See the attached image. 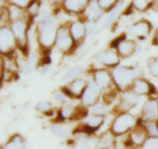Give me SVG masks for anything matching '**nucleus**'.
<instances>
[{
	"mask_svg": "<svg viewBox=\"0 0 158 149\" xmlns=\"http://www.w3.org/2000/svg\"><path fill=\"white\" fill-rule=\"evenodd\" d=\"M119 50L122 55L128 56L134 52V44L132 41H127V42H121L119 45Z\"/></svg>",
	"mask_w": 158,
	"mask_h": 149,
	"instance_id": "nucleus-7",
	"label": "nucleus"
},
{
	"mask_svg": "<svg viewBox=\"0 0 158 149\" xmlns=\"http://www.w3.org/2000/svg\"><path fill=\"white\" fill-rule=\"evenodd\" d=\"M98 3L102 7H106L107 6H111L114 3V1H100Z\"/></svg>",
	"mask_w": 158,
	"mask_h": 149,
	"instance_id": "nucleus-23",
	"label": "nucleus"
},
{
	"mask_svg": "<svg viewBox=\"0 0 158 149\" xmlns=\"http://www.w3.org/2000/svg\"><path fill=\"white\" fill-rule=\"evenodd\" d=\"M54 28L53 25L50 21L46 22L44 23V26L43 28V34L41 36V40L45 46H50L49 44L52 43L54 38Z\"/></svg>",
	"mask_w": 158,
	"mask_h": 149,
	"instance_id": "nucleus-2",
	"label": "nucleus"
},
{
	"mask_svg": "<svg viewBox=\"0 0 158 149\" xmlns=\"http://www.w3.org/2000/svg\"><path fill=\"white\" fill-rule=\"evenodd\" d=\"M142 149H158V137L147 139L142 146Z\"/></svg>",
	"mask_w": 158,
	"mask_h": 149,
	"instance_id": "nucleus-13",
	"label": "nucleus"
},
{
	"mask_svg": "<svg viewBox=\"0 0 158 149\" xmlns=\"http://www.w3.org/2000/svg\"><path fill=\"white\" fill-rule=\"evenodd\" d=\"M53 131L56 134L59 136H65L66 135V131L60 126H54Z\"/></svg>",
	"mask_w": 158,
	"mask_h": 149,
	"instance_id": "nucleus-19",
	"label": "nucleus"
},
{
	"mask_svg": "<svg viewBox=\"0 0 158 149\" xmlns=\"http://www.w3.org/2000/svg\"><path fill=\"white\" fill-rule=\"evenodd\" d=\"M100 58L103 63H105V64H115L118 62L117 56L113 53H105L100 56Z\"/></svg>",
	"mask_w": 158,
	"mask_h": 149,
	"instance_id": "nucleus-11",
	"label": "nucleus"
},
{
	"mask_svg": "<svg viewBox=\"0 0 158 149\" xmlns=\"http://www.w3.org/2000/svg\"><path fill=\"white\" fill-rule=\"evenodd\" d=\"M73 149H90V148H89V147L86 144L80 143V144H77V145L74 147Z\"/></svg>",
	"mask_w": 158,
	"mask_h": 149,
	"instance_id": "nucleus-22",
	"label": "nucleus"
},
{
	"mask_svg": "<svg viewBox=\"0 0 158 149\" xmlns=\"http://www.w3.org/2000/svg\"><path fill=\"white\" fill-rule=\"evenodd\" d=\"M150 68L152 74L158 77V58L152 60V61L150 63Z\"/></svg>",
	"mask_w": 158,
	"mask_h": 149,
	"instance_id": "nucleus-16",
	"label": "nucleus"
},
{
	"mask_svg": "<svg viewBox=\"0 0 158 149\" xmlns=\"http://www.w3.org/2000/svg\"><path fill=\"white\" fill-rule=\"evenodd\" d=\"M99 94H100V91H99L98 88L94 84L90 83L89 86L86 89V93L84 94L83 100L86 104L94 103L95 101H97L96 100L100 95Z\"/></svg>",
	"mask_w": 158,
	"mask_h": 149,
	"instance_id": "nucleus-5",
	"label": "nucleus"
},
{
	"mask_svg": "<svg viewBox=\"0 0 158 149\" xmlns=\"http://www.w3.org/2000/svg\"><path fill=\"white\" fill-rule=\"evenodd\" d=\"M12 29L18 40H23L24 39V24L23 22H15L12 26Z\"/></svg>",
	"mask_w": 158,
	"mask_h": 149,
	"instance_id": "nucleus-8",
	"label": "nucleus"
},
{
	"mask_svg": "<svg viewBox=\"0 0 158 149\" xmlns=\"http://www.w3.org/2000/svg\"><path fill=\"white\" fill-rule=\"evenodd\" d=\"M85 86V82L83 80H76L72 83V91L73 94H80V91L83 89Z\"/></svg>",
	"mask_w": 158,
	"mask_h": 149,
	"instance_id": "nucleus-14",
	"label": "nucleus"
},
{
	"mask_svg": "<svg viewBox=\"0 0 158 149\" xmlns=\"http://www.w3.org/2000/svg\"><path fill=\"white\" fill-rule=\"evenodd\" d=\"M135 5L137 7V9H142L141 7H143V9H145V7H147V6H148V2H147L146 1H136Z\"/></svg>",
	"mask_w": 158,
	"mask_h": 149,
	"instance_id": "nucleus-20",
	"label": "nucleus"
},
{
	"mask_svg": "<svg viewBox=\"0 0 158 149\" xmlns=\"http://www.w3.org/2000/svg\"><path fill=\"white\" fill-rule=\"evenodd\" d=\"M144 115L148 120H154L158 115V102L157 100L148 101L144 106Z\"/></svg>",
	"mask_w": 158,
	"mask_h": 149,
	"instance_id": "nucleus-4",
	"label": "nucleus"
},
{
	"mask_svg": "<svg viewBox=\"0 0 158 149\" xmlns=\"http://www.w3.org/2000/svg\"><path fill=\"white\" fill-rule=\"evenodd\" d=\"M49 105L48 104L42 103V104H40L37 108H38L40 110H41V111H46V110L49 109Z\"/></svg>",
	"mask_w": 158,
	"mask_h": 149,
	"instance_id": "nucleus-24",
	"label": "nucleus"
},
{
	"mask_svg": "<svg viewBox=\"0 0 158 149\" xmlns=\"http://www.w3.org/2000/svg\"><path fill=\"white\" fill-rule=\"evenodd\" d=\"M56 99L59 100V101H61V100L63 99V96L61 95V94H57Z\"/></svg>",
	"mask_w": 158,
	"mask_h": 149,
	"instance_id": "nucleus-25",
	"label": "nucleus"
},
{
	"mask_svg": "<svg viewBox=\"0 0 158 149\" xmlns=\"http://www.w3.org/2000/svg\"><path fill=\"white\" fill-rule=\"evenodd\" d=\"M119 9H120L117 7L116 9H114V10H113V12H111L109 18L107 19V21L106 22V26H108V25L110 24L111 22H112L113 20L114 19H115L116 15H117V14L119 12Z\"/></svg>",
	"mask_w": 158,
	"mask_h": 149,
	"instance_id": "nucleus-18",
	"label": "nucleus"
},
{
	"mask_svg": "<svg viewBox=\"0 0 158 149\" xmlns=\"http://www.w3.org/2000/svg\"><path fill=\"white\" fill-rule=\"evenodd\" d=\"M57 46L63 49H66L71 46V40L68 36L67 31L66 29H60L58 32L56 40Z\"/></svg>",
	"mask_w": 158,
	"mask_h": 149,
	"instance_id": "nucleus-3",
	"label": "nucleus"
},
{
	"mask_svg": "<svg viewBox=\"0 0 158 149\" xmlns=\"http://www.w3.org/2000/svg\"><path fill=\"white\" fill-rule=\"evenodd\" d=\"M96 80L100 86H106L110 83V77L105 71H98L96 74Z\"/></svg>",
	"mask_w": 158,
	"mask_h": 149,
	"instance_id": "nucleus-9",
	"label": "nucleus"
},
{
	"mask_svg": "<svg viewBox=\"0 0 158 149\" xmlns=\"http://www.w3.org/2000/svg\"><path fill=\"white\" fill-rule=\"evenodd\" d=\"M147 130L145 129H136L131 133V141L135 145H142L146 139Z\"/></svg>",
	"mask_w": 158,
	"mask_h": 149,
	"instance_id": "nucleus-6",
	"label": "nucleus"
},
{
	"mask_svg": "<svg viewBox=\"0 0 158 149\" xmlns=\"http://www.w3.org/2000/svg\"><path fill=\"white\" fill-rule=\"evenodd\" d=\"M3 149H23V142L20 137L14 138L13 140L6 145Z\"/></svg>",
	"mask_w": 158,
	"mask_h": 149,
	"instance_id": "nucleus-12",
	"label": "nucleus"
},
{
	"mask_svg": "<svg viewBox=\"0 0 158 149\" xmlns=\"http://www.w3.org/2000/svg\"><path fill=\"white\" fill-rule=\"evenodd\" d=\"M86 114H87V110L85 109V108H79V109L77 110L75 113H73V117L76 118V120H77V119L84 117Z\"/></svg>",
	"mask_w": 158,
	"mask_h": 149,
	"instance_id": "nucleus-15",
	"label": "nucleus"
},
{
	"mask_svg": "<svg viewBox=\"0 0 158 149\" xmlns=\"http://www.w3.org/2000/svg\"><path fill=\"white\" fill-rule=\"evenodd\" d=\"M134 124V119L132 116L124 114L122 115L116 121L115 124L114 125V132L117 134H121V133L125 132L128 128L133 126Z\"/></svg>",
	"mask_w": 158,
	"mask_h": 149,
	"instance_id": "nucleus-1",
	"label": "nucleus"
},
{
	"mask_svg": "<svg viewBox=\"0 0 158 149\" xmlns=\"http://www.w3.org/2000/svg\"><path fill=\"white\" fill-rule=\"evenodd\" d=\"M84 30L85 29L83 25L79 23H74L72 26V28H71L73 36L75 38V40H78V39L81 38L83 34H84Z\"/></svg>",
	"mask_w": 158,
	"mask_h": 149,
	"instance_id": "nucleus-10",
	"label": "nucleus"
},
{
	"mask_svg": "<svg viewBox=\"0 0 158 149\" xmlns=\"http://www.w3.org/2000/svg\"><path fill=\"white\" fill-rule=\"evenodd\" d=\"M80 72H81V69H80V68H75V69L71 70L69 71V72L66 74V75L65 76V79L72 78V77H75L76 75H77V74Z\"/></svg>",
	"mask_w": 158,
	"mask_h": 149,
	"instance_id": "nucleus-17",
	"label": "nucleus"
},
{
	"mask_svg": "<svg viewBox=\"0 0 158 149\" xmlns=\"http://www.w3.org/2000/svg\"><path fill=\"white\" fill-rule=\"evenodd\" d=\"M105 108L103 105H100V106H97L94 108V112H96V114H101V113L104 112Z\"/></svg>",
	"mask_w": 158,
	"mask_h": 149,
	"instance_id": "nucleus-21",
	"label": "nucleus"
}]
</instances>
